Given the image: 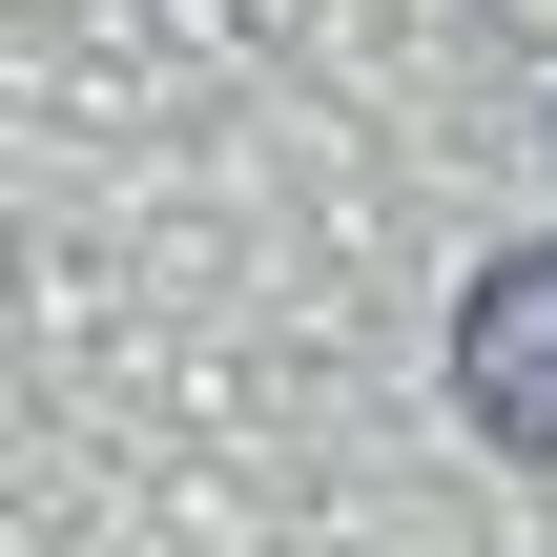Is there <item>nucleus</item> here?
<instances>
[{"instance_id":"1","label":"nucleus","mask_w":557,"mask_h":557,"mask_svg":"<svg viewBox=\"0 0 557 557\" xmlns=\"http://www.w3.org/2000/svg\"><path fill=\"white\" fill-rule=\"evenodd\" d=\"M455 413H475L496 455H537V475H557V227H537V248H496V269L455 289Z\"/></svg>"}]
</instances>
